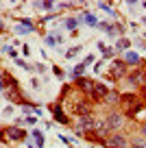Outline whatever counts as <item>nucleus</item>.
Listing matches in <instances>:
<instances>
[{"label": "nucleus", "instance_id": "obj_1", "mask_svg": "<svg viewBox=\"0 0 146 148\" xmlns=\"http://www.w3.org/2000/svg\"><path fill=\"white\" fill-rule=\"evenodd\" d=\"M103 146L105 148H131V139L122 133V131H116V133H109L105 139H103Z\"/></svg>", "mask_w": 146, "mask_h": 148}, {"label": "nucleus", "instance_id": "obj_2", "mask_svg": "<svg viewBox=\"0 0 146 148\" xmlns=\"http://www.w3.org/2000/svg\"><path fill=\"white\" fill-rule=\"evenodd\" d=\"M103 120H105V126L109 129V133H116L124 126V116L120 111H109L107 116H103Z\"/></svg>", "mask_w": 146, "mask_h": 148}, {"label": "nucleus", "instance_id": "obj_3", "mask_svg": "<svg viewBox=\"0 0 146 148\" xmlns=\"http://www.w3.org/2000/svg\"><path fill=\"white\" fill-rule=\"evenodd\" d=\"M109 74H111V79H127V74H129V65L124 63V59H116L114 63H111L109 68Z\"/></svg>", "mask_w": 146, "mask_h": 148}, {"label": "nucleus", "instance_id": "obj_4", "mask_svg": "<svg viewBox=\"0 0 146 148\" xmlns=\"http://www.w3.org/2000/svg\"><path fill=\"white\" fill-rule=\"evenodd\" d=\"M5 133H7V142H24L26 139V131L22 126H5Z\"/></svg>", "mask_w": 146, "mask_h": 148}, {"label": "nucleus", "instance_id": "obj_5", "mask_svg": "<svg viewBox=\"0 0 146 148\" xmlns=\"http://www.w3.org/2000/svg\"><path fill=\"white\" fill-rule=\"evenodd\" d=\"M107 94H109V87L105 83H94V87L87 92V98H92V100H105Z\"/></svg>", "mask_w": 146, "mask_h": 148}, {"label": "nucleus", "instance_id": "obj_6", "mask_svg": "<svg viewBox=\"0 0 146 148\" xmlns=\"http://www.w3.org/2000/svg\"><path fill=\"white\" fill-rule=\"evenodd\" d=\"M127 83L133 85V87H140V85H144V83H146V72H144L142 68H135L133 72L127 74Z\"/></svg>", "mask_w": 146, "mask_h": 148}, {"label": "nucleus", "instance_id": "obj_7", "mask_svg": "<svg viewBox=\"0 0 146 148\" xmlns=\"http://www.w3.org/2000/svg\"><path fill=\"white\" fill-rule=\"evenodd\" d=\"M5 94H7V100H11L13 105H24V96L20 94V87H13V89H5Z\"/></svg>", "mask_w": 146, "mask_h": 148}, {"label": "nucleus", "instance_id": "obj_8", "mask_svg": "<svg viewBox=\"0 0 146 148\" xmlns=\"http://www.w3.org/2000/svg\"><path fill=\"white\" fill-rule=\"evenodd\" d=\"M52 118H55V122H59V124H70V118L65 116V111L61 109V105H52Z\"/></svg>", "mask_w": 146, "mask_h": 148}, {"label": "nucleus", "instance_id": "obj_9", "mask_svg": "<svg viewBox=\"0 0 146 148\" xmlns=\"http://www.w3.org/2000/svg\"><path fill=\"white\" fill-rule=\"evenodd\" d=\"M15 33L18 35H24V33H35V24L31 20H20V24L15 26Z\"/></svg>", "mask_w": 146, "mask_h": 148}, {"label": "nucleus", "instance_id": "obj_10", "mask_svg": "<svg viewBox=\"0 0 146 148\" xmlns=\"http://www.w3.org/2000/svg\"><path fill=\"white\" fill-rule=\"evenodd\" d=\"M124 63H127V65H133V68H140V65H142V57L137 55V52L129 50V52H124Z\"/></svg>", "mask_w": 146, "mask_h": 148}, {"label": "nucleus", "instance_id": "obj_11", "mask_svg": "<svg viewBox=\"0 0 146 148\" xmlns=\"http://www.w3.org/2000/svg\"><path fill=\"white\" fill-rule=\"evenodd\" d=\"M74 83H76V87H79V89H83V92L87 94L92 87H94V83H96V81H94V79H87V76H81V79H76Z\"/></svg>", "mask_w": 146, "mask_h": 148}, {"label": "nucleus", "instance_id": "obj_12", "mask_svg": "<svg viewBox=\"0 0 146 148\" xmlns=\"http://www.w3.org/2000/svg\"><path fill=\"white\" fill-rule=\"evenodd\" d=\"M129 48H131V42L127 37H120L118 44H116V52H129Z\"/></svg>", "mask_w": 146, "mask_h": 148}, {"label": "nucleus", "instance_id": "obj_13", "mask_svg": "<svg viewBox=\"0 0 146 148\" xmlns=\"http://www.w3.org/2000/svg\"><path fill=\"white\" fill-rule=\"evenodd\" d=\"M81 22H83V13L79 15V18H68V20H65V28L74 33V28H76V26H79Z\"/></svg>", "mask_w": 146, "mask_h": 148}, {"label": "nucleus", "instance_id": "obj_14", "mask_svg": "<svg viewBox=\"0 0 146 148\" xmlns=\"http://www.w3.org/2000/svg\"><path fill=\"white\" fill-rule=\"evenodd\" d=\"M131 148H146V139H144V137H142V135H140V133H137V135H135V137H133V139H131Z\"/></svg>", "mask_w": 146, "mask_h": 148}, {"label": "nucleus", "instance_id": "obj_15", "mask_svg": "<svg viewBox=\"0 0 146 148\" xmlns=\"http://www.w3.org/2000/svg\"><path fill=\"white\" fill-rule=\"evenodd\" d=\"M85 68H87L85 63H76V65H74V70H72V79H74V81H76V79H81V76H83V72H85Z\"/></svg>", "mask_w": 146, "mask_h": 148}, {"label": "nucleus", "instance_id": "obj_16", "mask_svg": "<svg viewBox=\"0 0 146 148\" xmlns=\"http://www.w3.org/2000/svg\"><path fill=\"white\" fill-rule=\"evenodd\" d=\"M105 105H120V94L109 92V94H107V98H105Z\"/></svg>", "mask_w": 146, "mask_h": 148}, {"label": "nucleus", "instance_id": "obj_17", "mask_svg": "<svg viewBox=\"0 0 146 148\" xmlns=\"http://www.w3.org/2000/svg\"><path fill=\"white\" fill-rule=\"evenodd\" d=\"M83 20H85L87 24H90V26H98V20H96V15H92V13H83Z\"/></svg>", "mask_w": 146, "mask_h": 148}, {"label": "nucleus", "instance_id": "obj_18", "mask_svg": "<svg viewBox=\"0 0 146 148\" xmlns=\"http://www.w3.org/2000/svg\"><path fill=\"white\" fill-rule=\"evenodd\" d=\"M81 50H83V46H74V48H70V50H65V59H74Z\"/></svg>", "mask_w": 146, "mask_h": 148}, {"label": "nucleus", "instance_id": "obj_19", "mask_svg": "<svg viewBox=\"0 0 146 148\" xmlns=\"http://www.w3.org/2000/svg\"><path fill=\"white\" fill-rule=\"evenodd\" d=\"M22 113H26V116H35V107H33L31 102H24V105H22Z\"/></svg>", "mask_w": 146, "mask_h": 148}, {"label": "nucleus", "instance_id": "obj_20", "mask_svg": "<svg viewBox=\"0 0 146 148\" xmlns=\"http://www.w3.org/2000/svg\"><path fill=\"white\" fill-rule=\"evenodd\" d=\"M33 139H35L37 142V146H44V133H41V131H33Z\"/></svg>", "mask_w": 146, "mask_h": 148}, {"label": "nucleus", "instance_id": "obj_21", "mask_svg": "<svg viewBox=\"0 0 146 148\" xmlns=\"http://www.w3.org/2000/svg\"><path fill=\"white\" fill-rule=\"evenodd\" d=\"M15 63H18V68H22V70H33V65H31V63H26L24 59H18Z\"/></svg>", "mask_w": 146, "mask_h": 148}, {"label": "nucleus", "instance_id": "obj_22", "mask_svg": "<svg viewBox=\"0 0 146 148\" xmlns=\"http://www.w3.org/2000/svg\"><path fill=\"white\" fill-rule=\"evenodd\" d=\"M24 124H37V116H26V118H24Z\"/></svg>", "mask_w": 146, "mask_h": 148}, {"label": "nucleus", "instance_id": "obj_23", "mask_svg": "<svg viewBox=\"0 0 146 148\" xmlns=\"http://www.w3.org/2000/svg\"><path fill=\"white\" fill-rule=\"evenodd\" d=\"M46 44L48 46H57V35H48L46 37Z\"/></svg>", "mask_w": 146, "mask_h": 148}, {"label": "nucleus", "instance_id": "obj_24", "mask_svg": "<svg viewBox=\"0 0 146 148\" xmlns=\"http://www.w3.org/2000/svg\"><path fill=\"white\" fill-rule=\"evenodd\" d=\"M114 55H116V48H111V50H109V48H105V52H103V57H105V59H111Z\"/></svg>", "mask_w": 146, "mask_h": 148}, {"label": "nucleus", "instance_id": "obj_25", "mask_svg": "<svg viewBox=\"0 0 146 148\" xmlns=\"http://www.w3.org/2000/svg\"><path fill=\"white\" fill-rule=\"evenodd\" d=\"M52 72H55V76H59V79H63V70H61L59 65H55V68H52Z\"/></svg>", "mask_w": 146, "mask_h": 148}, {"label": "nucleus", "instance_id": "obj_26", "mask_svg": "<svg viewBox=\"0 0 146 148\" xmlns=\"http://www.w3.org/2000/svg\"><path fill=\"white\" fill-rule=\"evenodd\" d=\"M98 7H101L103 11H109V13H114V9H111V7L107 5V2H101V5H98Z\"/></svg>", "mask_w": 146, "mask_h": 148}, {"label": "nucleus", "instance_id": "obj_27", "mask_svg": "<svg viewBox=\"0 0 146 148\" xmlns=\"http://www.w3.org/2000/svg\"><path fill=\"white\" fill-rule=\"evenodd\" d=\"M33 70H35V72H39V74H44V72H46V65L37 63V65H35V68H33Z\"/></svg>", "mask_w": 146, "mask_h": 148}, {"label": "nucleus", "instance_id": "obj_28", "mask_svg": "<svg viewBox=\"0 0 146 148\" xmlns=\"http://www.w3.org/2000/svg\"><path fill=\"white\" fill-rule=\"evenodd\" d=\"M0 142H7V133H5V129L0 126Z\"/></svg>", "mask_w": 146, "mask_h": 148}, {"label": "nucleus", "instance_id": "obj_29", "mask_svg": "<svg viewBox=\"0 0 146 148\" xmlns=\"http://www.w3.org/2000/svg\"><path fill=\"white\" fill-rule=\"evenodd\" d=\"M140 135H142V137H144V139H146V122H144V124H142V126H140Z\"/></svg>", "mask_w": 146, "mask_h": 148}, {"label": "nucleus", "instance_id": "obj_30", "mask_svg": "<svg viewBox=\"0 0 146 148\" xmlns=\"http://www.w3.org/2000/svg\"><path fill=\"white\" fill-rule=\"evenodd\" d=\"M92 61H94V55H87V57H85V61H83V63H85V65H90Z\"/></svg>", "mask_w": 146, "mask_h": 148}, {"label": "nucleus", "instance_id": "obj_31", "mask_svg": "<svg viewBox=\"0 0 146 148\" xmlns=\"http://www.w3.org/2000/svg\"><path fill=\"white\" fill-rule=\"evenodd\" d=\"M28 52H31V48H28L26 44H24V46H22V55H24V57H28Z\"/></svg>", "mask_w": 146, "mask_h": 148}, {"label": "nucleus", "instance_id": "obj_32", "mask_svg": "<svg viewBox=\"0 0 146 148\" xmlns=\"http://www.w3.org/2000/svg\"><path fill=\"white\" fill-rule=\"evenodd\" d=\"M13 113V107H5V116H11Z\"/></svg>", "mask_w": 146, "mask_h": 148}, {"label": "nucleus", "instance_id": "obj_33", "mask_svg": "<svg viewBox=\"0 0 146 148\" xmlns=\"http://www.w3.org/2000/svg\"><path fill=\"white\" fill-rule=\"evenodd\" d=\"M2 89H7V87H5V81L0 79V92H2Z\"/></svg>", "mask_w": 146, "mask_h": 148}, {"label": "nucleus", "instance_id": "obj_34", "mask_svg": "<svg viewBox=\"0 0 146 148\" xmlns=\"http://www.w3.org/2000/svg\"><path fill=\"white\" fill-rule=\"evenodd\" d=\"M2 28H5V22H2V20H0V31H2Z\"/></svg>", "mask_w": 146, "mask_h": 148}, {"label": "nucleus", "instance_id": "obj_35", "mask_svg": "<svg viewBox=\"0 0 146 148\" xmlns=\"http://www.w3.org/2000/svg\"><path fill=\"white\" fill-rule=\"evenodd\" d=\"M28 148H33V146H28Z\"/></svg>", "mask_w": 146, "mask_h": 148}]
</instances>
